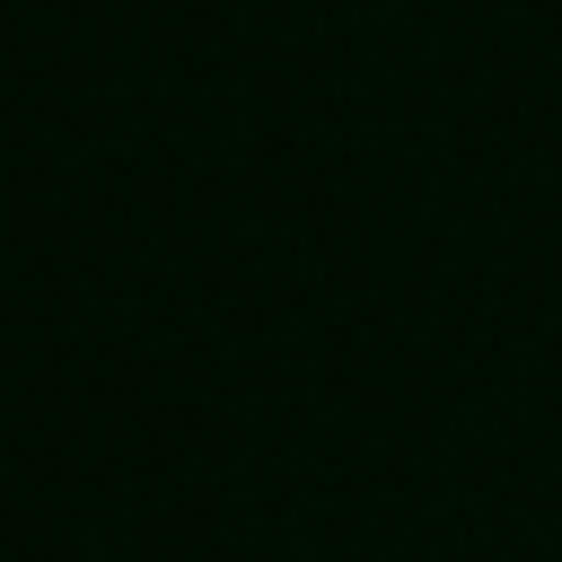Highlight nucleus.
I'll return each instance as SVG.
<instances>
[]
</instances>
